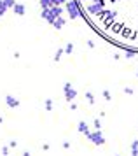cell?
Wrapping results in <instances>:
<instances>
[{"instance_id":"obj_13","label":"cell","mask_w":138,"mask_h":156,"mask_svg":"<svg viewBox=\"0 0 138 156\" xmlns=\"http://www.w3.org/2000/svg\"><path fill=\"white\" fill-rule=\"evenodd\" d=\"M4 4H5V7L9 9V7H14V4H16V0H2Z\"/></svg>"},{"instance_id":"obj_21","label":"cell","mask_w":138,"mask_h":156,"mask_svg":"<svg viewBox=\"0 0 138 156\" xmlns=\"http://www.w3.org/2000/svg\"><path fill=\"white\" fill-rule=\"evenodd\" d=\"M103 97H105L107 100H110V93H109V91H105V93H103Z\"/></svg>"},{"instance_id":"obj_10","label":"cell","mask_w":138,"mask_h":156,"mask_svg":"<svg viewBox=\"0 0 138 156\" xmlns=\"http://www.w3.org/2000/svg\"><path fill=\"white\" fill-rule=\"evenodd\" d=\"M131 154L133 156H138V140H133V144H131Z\"/></svg>"},{"instance_id":"obj_3","label":"cell","mask_w":138,"mask_h":156,"mask_svg":"<svg viewBox=\"0 0 138 156\" xmlns=\"http://www.w3.org/2000/svg\"><path fill=\"white\" fill-rule=\"evenodd\" d=\"M63 93H65V98L68 100V102L75 100V97H77V91L72 88V84H70V83H67V84L63 86Z\"/></svg>"},{"instance_id":"obj_9","label":"cell","mask_w":138,"mask_h":156,"mask_svg":"<svg viewBox=\"0 0 138 156\" xmlns=\"http://www.w3.org/2000/svg\"><path fill=\"white\" fill-rule=\"evenodd\" d=\"M53 25H54V28H58V30H60V28L63 27V25H65V20H63L61 16H60V18H56L54 21H53Z\"/></svg>"},{"instance_id":"obj_6","label":"cell","mask_w":138,"mask_h":156,"mask_svg":"<svg viewBox=\"0 0 138 156\" xmlns=\"http://www.w3.org/2000/svg\"><path fill=\"white\" fill-rule=\"evenodd\" d=\"M12 11H14L18 16H23L25 12H26V7H25L23 4H18V2H16V4H14V7H12Z\"/></svg>"},{"instance_id":"obj_2","label":"cell","mask_w":138,"mask_h":156,"mask_svg":"<svg viewBox=\"0 0 138 156\" xmlns=\"http://www.w3.org/2000/svg\"><path fill=\"white\" fill-rule=\"evenodd\" d=\"M88 139H89L95 146H102V144H105V137L103 133L100 132V130H95V132H89V135H88Z\"/></svg>"},{"instance_id":"obj_7","label":"cell","mask_w":138,"mask_h":156,"mask_svg":"<svg viewBox=\"0 0 138 156\" xmlns=\"http://www.w3.org/2000/svg\"><path fill=\"white\" fill-rule=\"evenodd\" d=\"M102 7H103V4H102V2H95L93 5H89V7H88V11H89L91 14H96L98 11H102Z\"/></svg>"},{"instance_id":"obj_22","label":"cell","mask_w":138,"mask_h":156,"mask_svg":"<svg viewBox=\"0 0 138 156\" xmlns=\"http://www.w3.org/2000/svg\"><path fill=\"white\" fill-rule=\"evenodd\" d=\"M93 2H102V4H103L105 0H93Z\"/></svg>"},{"instance_id":"obj_16","label":"cell","mask_w":138,"mask_h":156,"mask_svg":"<svg viewBox=\"0 0 138 156\" xmlns=\"http://www.w3.org/2000/svg\"><path fill=\"white\" fill-rule=\"evenodd\" d=\"M86 97H88V100H89L91 104L95 102V97H93V93H86Z\"/></svg>"},{"instance_id":"obj_17","label":"cell","mask_w":138,"mask_h":156,"mask_svg":"<svg viewBox=\"0 0 138 156\" xmlns=\"http://www.w3.org/2000/svg\"><path fill=\"white\" fill-rule=\"evenodd\" d=\"M61 55H63V49H58V53H56V56H54V60H56V62L60 60V56H61Z\"/></svg>"},{"instance_id":"obj_8","label":"cell","mask_w":138,"mask_h":156,"mask_svg":"<svg viewBox=\"0 0 138 156\" xmlns=\"http://www.w3.org/2000/svg\"><path fill=\"white\" fill-rule=\"evenodd\" d=\"M79 132H81L82 135H86V137L89 135V126H88L86 121H79Z\"/></svg>"},{"instance_id":"obj_23","label":"cell","mask_w":138,"mask_h":156,"mask_svg":"<svg viewBox=\"0 0 138 156\" xmlns=\"http://www.w3.org/2000/svg\"><path fill=\"white\" fill-rule=\"evenodd\" d=\"M23 156H30V153H23Z\"/></svg>"},{"instance_id":"obj_24","label":"cell","mask_w":138,"mask_h":156,"mask_svg":"<svg viewBox=\"0 0 138 156\" xmlns=\"http://www.w3.org/2000/svg\"><path fill=\"white\" fill-rule=\"evenodd\" d=\"M2 121H4V118H2V116H0V123H2Z\"/></svg>"},{"instance_id":"obj_20","label":"cell","mask_w":138,"mask_h":156,"mask_svg":"<svg viewBox=\"0 0 138 156\" xmlns=\"http://www.w3.org/2000/svg\"><path fill=\"white\" fill-rule=\"evenodd\" d=\"M72 49H74V48H72V44H68V46H67V49H65V51H67V53H72Z\"/></svg>"},{"instance_id":"obj_19","label":"cell","mask_w":138,"mask_h":156,"mask_svg":"<svg viewBox=\"0 0 138 156\" xmlns=\"http://www.w3.org/2000/svg\"><path fill=\"white\" fill-rule=\"evenodd\" d=\"M95 128H96V130H100V128H102V125H100V119H95Z\"/></svg>"},{"instance_id":"obj_4","label":"cell","mask_w":138,"mask_h":156,"mask_svg":"<svg viewBox=\"0 0 138 156\" xmlns=\"http://www.w3.org/2000/svg\"><path fill=\"white\" fill-rule=\"evenodd\" d=\"M67 11L70 12L72 18H79V16H81V11H79L77 2H67Z\"/></svg>"},{"instance_id":"obj_12","label":"cell","mask_w":138,"mask_h":156,"mask_svg":"<svg viewBox=\"0 0 138 156\" xmlns=\"http://www.w3.org/2000/svg\"><path fill=\"white\" fill-rule=\"evenodd\" d=\"M5 11H7L5 4H4V2H2V0H0V18H2V16L5 14Z\"/></svg>"},{"instance_id":"obj_14","label":"cell","mask_w":138,"mask_h":156,"mask_svg":"<svg viewBox=\"0 0 138 156\" xmlns=\"http://www.w3.org/2000/svg\"><path fill=\"white\" fill-rule=\"evenodd\" d=\"M46 109H47V111L53 109V102H51V100H46Z\"/></svg>"},{"instance_id":"obj_15","label":"cell","mask_w":138,"mask_h":156,"mask_svg":"<svg viewBox=\"0 0 138 156\" xmlns=\"http://www.w3.org/2000/svg\"><path fill=\"white\" fill-rule=\"evenodd\" d=\"M2 154H4V156H9V147H7V146H4V147H2Z\"/></svg>"},{"instance_id":"obj_1","label":"cell","mask_w":138,"mask_h":156,"mask_svg":"<svg viewBox=\"0 0 138 156\" xmlns=\"http://www.w3.org/2000/svg\"><path fill=\"white\" fill-rule=\"evenodd\" d=\"M61 12H63V9L60 7V5H51V7L42 9V18H44L46 21L53 23L56 18H60V16H61Z\"/></svg>"},{"instance_id":"obj_5","label":"cell","mask_w":138,"mask_h":156,"mask_svg":"<svg viewBox=\"0 0 138 156\" xmlns=\"http://www.w3.org/2000/svg\"><path fill=\"white\" fill-rule=\"evenodd\" d=\"M5 104L11 107V109H16V107L19 105V100H16L12 95H7V97H5Z\"/></svg>"},{"instance_id":"obj_11","label":"cell","mask_w":138,"mask_h":156,"mask_svg":"<svg viewBox=\"0 0 138 156\" xmlns=\"http://www.w3.org/2000/svg\"><path fill=\"white\" fill-rule=\"evenodd\" d=\"M40 5H42V9L51 7V5H53V0H40Z\"/></svg>"},{"instance_id":"obj_18","label":"cell","mask_w":138,"mask_h":156,"mask_svg":"<svg viewBox=\"0 0 138 156\" xmlns=\"http://www.w3.org/2000/svg\"><path fill=\"white\" fill-rule=\"evenodd\" d=\"M65 0H53V5H61Z\"/></svg>"}]
</instances>
